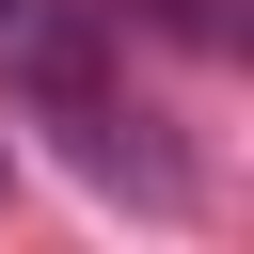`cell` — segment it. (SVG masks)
<instances>
[{"instance_id": "6da1fadb", "label": "cell", "mask_w": 254, "mask_h": 254, "mask_svg": "<svg viewBox=\"0 0 254 254\" xmlns=\"http://www.w3.org/2000/svg\"><path fill=\"white\" fill-rule=\"evenodd\" d=\"M0 95H32V111L79 143V175L143 190L159 222L190 206V159H175V143H159V111L111 79V0H0Z\"/></svg>"}, {"instance_id": "7a4b0ae2", "label": "cell", "mask_w": 254, "mask_h": 254, "mask_svg": "<svg viewBox=\"0 0 254 254\" xmlns=\"http://www.w3.org/2000/svg\"><path fill=\"white\" fill-rule=\"evenodd\" d=\"M127 32H175V48H238V0H111Z\"/></svg>"}]
</instances>
